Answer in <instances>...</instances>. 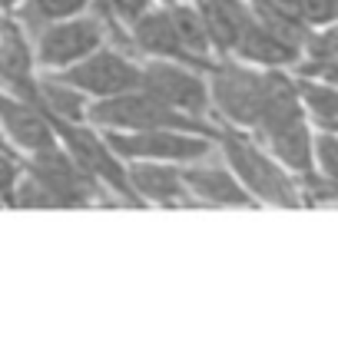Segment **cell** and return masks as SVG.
I'll list each match as a JSON object with an SVG mask.
<instances>
[{
	"label": "cell",
	"instance_id": "6da1fadb",
	"mask_svg": "<svg viewBox=\"0 0 338 364\" xmlns=\"http://www.w3.org/2000/svg\"><path fill=\"white\" fill-rule=\"evenodd\" d=\"M110 192L90 173H83L77 159L60 143L23 156V173L14 189L17 209H83L107 202Z\"/></svg>",
	"mask_w": 338,
	"mask_h": 364
},
{
	"label": "cell",
	"instance_id": "7a4b0ae2",
	"mask_svg": "<svg viewBox=\"0 0 338 364\" xmlns=\"http://www.w3.org/2000/svg\"><path fill=\"white\" fill-rule=\"evenodd\" d=\"M216 149L255 205H279V209H299L302 205L299 179L252 133L236 129V126H219Z\"/></svg>",
	"mask_w": 338,
	"mask_h": 364
},
{
	"label": "cell",
	"instance_id": "3957f363",
	"mask_svg": "<svg viewBox=\"0 0 338 364\" xmlns=\"http://www.w3.org/2000/svg\"><path fill=\"white\" fill-rule=\"evenodd\" d=\"M213 119L219 126H236L249 133L269 93V67H252L236 57H219L206 67Z\"/></svg>",
	"mask_w": 338,
	"mask_h": 364
},
{
	"label": "cell",
	"instance_id": "277c9868",
	"mask_svg": "<svg viewBox=\"0 0 338 364\" xmlns=\"http://www.w3.org/2000/svg\"><path fill=\"white\" fill-rule=\"evenodd\" d=\"M87 123L97 129H193V133H209L219 136V123H203V119H189V116L176 113L166 103H159L156 96L146 90H126L116 96H103V100H90L87 106Z\"/></svg>",
	"mask_w": 338,
	"mask_h": 364
},
{
	"label": "cell",
	"instance_id": "5b68a950",
	"mask_svg": "<svg viewBox=\"0 0 338 364\" xmlns=\"http://www.w3.org/2000/svg\"><path fill=\"white\" fill-rule=\"evenodd\" d=\"M50 123L57 133V143L77 159L83 173H90L110 192V199L123 202V205H139V199L130 189V179H126V163L110 149L97 126H90L87 119L73 123V119H57V116H50Z\"/></svg>",
	"mask_w": 338,
	"mask_h": 364
},
{
	"label": "cell",
	"instance_id": "8992f818",
	"mask_svg": "<svg viewBox=\"0 0 338 364\" xmlns=\"http://www.w3.org/2000/svg\"><path fill=\"white\" fill-rule=\"evenodd\" d=\"M107 43V20L90 7L77 17L53 20L37 33H30V47H33V63L43 73H57V70L90 57L97 47Z\"/></svg>",
	"mask_w": 338,
	"mask_h": 364
},
{
	"label": "cell",
	"instance_id": "52a82bcc",
	"mask_svg": "<svg viewBox=\"0 0 338 364\" xmlns=\"http://www.w3.org/2000/svg\"><path fill=\"white\" fill-rule=\"evenodd\" d=\"M139 90L156 96L176 113L189 116V119H213V103H209V83H206V70L193 63H179V60H143V73H139Z\"/></svg>",
	"mask_w": 338,
	"mask_h": 364
},
{
	"label": "cell",
	"instance_id": "ba28073f",
	"mask_svg": "<svg viewBox=\"0 0 338 364\" xmlns=\"http://www.w3.org/2000/svg\"><path fill=\"white\" fill-rule=\"evenodd\" d=\"M123 163L130 159H156V163H193L216 149V136L193 129H100Z\"/></svg>",
	"mask_w": 338,
	"mask_h": 364
},
{
	"label": "cell",
	"instance_id": "9c48e42d",
	"mask_svg": "<svg viewBox=\"0 0 338 364\" xmlns=\"http://www.w3.org/2000/svg\"><path fill=\"white\" fill-rule=\"evenodd\" d=\"M139 73H143V60L130 57L120 47H97L90 57L70 63V67L50 73V77L63 80L73 90L87 96V100H103V96H116L126 93V90L139 87Z\"/></svg>",
	"mask_w": 338,
	"mask_h": 364
},
{
	"label": "cell",
	"instance_id": "30bf717a",
	"mask_svg": "<svg viewBox=\"0 0 338 364\" xmlns=\"http://www.w3.org/2000/svg\"><path fill=\"white\" fill-rule=\"evenodd\" d=\"M0 90L40 106V70L33 63V47L10 10H0Z\"/></svg>",
	"mask_w": 338,
	"mask_h": 364
},
{
	"label": "cell",
	"instance_id": "8fae6325",
	"mask_svg": "<svg viewBox=\"0 0 338 364\" xmlns=\"http://www.w3.org/2000/svg\"><path fill=\"white\" fill-rule=\"evenodd\" d=\"M186 186V202H199V205H255L252 196L242 189V182L232 176L219 149H213L203 159L179 166Z\"/></svg>",
	"mask_w": 338,
	"mask_h": 364
},
{
	"label": "cell",
	"instance_id": "7c38bea8",
	"mask_svg": "<svg viewBox=\"0 0 338 364\" xmlns=\"http://www.w3.org/2000/svg\"><path fill=\"white\" fill-rule=\"evenodd\" d=\"M0 136L20 156H30L37 149H47V146L57 143L50 116L37 103L7 93V90H0Z\"/></svg>",
	"mask_w": 338,
	"mask_h": 364
},
{
	"label": "cell",
	"instance_id": "4fadbf2b",
	"mask_svg": "<svg viewBox=\"0 0 338 364\" xmlns=\"http://www.w3.org/2000/svg\"><path fill=\"white\" fill-rule=\"evenodd\" d=\"M126 33H130V43H133L139 60H179V63H193V60L186 57L183 43H179V33H176L166 4H153L136 20H130Z\"/></svg>",
	"mask_w": 338,
	"mask_h": 364
},
{
	"label": "cell",
	"instance_id": "5bb4252c",
	"mask_svg": "<svg viewBox=\"0 0 338 364\" xmlns=\"http://www.w3.org/2000/svg\"><path fill=\"white\" fill-rule=\"evenodd\" d=\"M130 189L139 205H183L186 186L179 163H156V159H130L126 163Z\"/></svg>",
	"mask_w": 338,
	"mask_h": 364
},
{
	"label": "cell",
	"instance_id": "9a60e30c",
	"mask_svg": "<svg viewBox=\"0 0 338 364\" xmlns=\"http://www.w3.org/2000/svg\"><path fill=\"white\" fill-rule=\"evenodd\" d=\"M232 57L252 67H282V70H295L302 63V47L289 43L285 37H279L272 27H265L255 14H252L249 27L242 30V37L232 47Z\"/></svg>",
	"mask_w": 338,
	"mask_h": 364
},
{
	"label": "cell",
	"instance_id": "2e32d148",
	"mask_svg": "<svg viewBox=\"0 0 338 364\" xmlns=\"http://www.w3.org/2000/svg\"><path fill=\"white\" fill-rule=\"evenodd\" d=\"M196 7H199V14L206 20L216 60L232 57L236 40L242 37V30L249 27V20H252L249 0H196Z\"/></svg>",
	"mask_w": 338,
	"mask_h": 364
},
{
	"label": "cell",
	"instance_id": "e0dca14e",
	"mask_svg": "<svg viewBox=\"0 0 338 364\" xmlns=\"http://www.w3.org/2000/svg\"><path fill=\"white\" fill-rule=\"evenodd\" d=\"M249 7L255 17L292 20L309 30H319L338 20V0H249Z\"/></svg>",
	"mask_w": 338,
	"mask_h": 364
},
{
	"label": "cell",
	"instance_id": "ac0fdd59",
	"mask_svg": "<svg viewBox=\"0 0 338 364\" xmlns=\"http://www.w3.org/2000/svg\"><path fill=\"white\" fill-rule=\"evenodd\" d=\"M169 7V17H173V27L179 33V43H183L186 57L193 60L196 67H209L216 60L213 43H209V30H206V20L196 7V0H179V4H166Z\"/></svg>",
	"mask_w": 338,
	"mask_h": 364
},
{
	"label": "cell",
	"instance_id": "d6986e66",
	"mask_svg": "<svg viewBox=\"0 0 338 364\" xmlns=\"http://www.w3.org/2000/svg\"><path fill=\"white\" fill-rule=\"evenodd\" d=\"M295 90H299L302 109L312 123L322 129H335L338 126V87L312 73H295Z\"/></svg>",
	"mask_w": 338,
	"mask_h": 364
},
{
	"label": "cell",
	"instance_id": "ffe728a7",
	"mask_svg": "<svg viewBox=\"0 0 338 364\" xmlns=\"http://www.w3.org/2000/svg\"><path fill=\"white\" fill-rule=\"evenodd\" d=\"M93 0H20L17 7L10 10L17 23L30 33H37L40 27H47L53 20H67V17H77L83 10H90Z\"/></svg>",
	"mask_w": 338,
	"mask_h": 364
},
{
	"label": "cell",
	"instance_id": "44dd1931",
	"mask_svg": "<svg viewBox=\"0 0 338 364\" xmlns=\"http://www.w3.org/2000/svg\"><path fill=\"white\" fill-rule=\"evenodd\" d=\"M87 106H90V100L80 93V90L70 87V83L50 77V73L40 77V109L47 116L80 123V119H87Z\"/></svg>",
	"mask_w": 338,
	"mask_h": 364
},
{
	"label": "cell",
	"instance_id": "7402d4cb",
	"mask_svg": "<svg viewBox=\"0 0 338 364\" xmlns=\"http://www.w3.org/2000/svg\"><path fill=\"white\" fill-rule=\"evenodd\" d=\"M312 163H315V176L329 182H338V129H322L312 133Z\"/></svg>",
	"mask_w": 338,
	"mask_h": 364
},
{
	"label": "cell",
	"instance_id": "603a6c76",
	"mask_svg": "<svg viewBox=\"0 0 338 364\" xmlns=\"http://www.w3.org/2000/svg\"><path fill=\"white\" fill-rule=\"evenodd\" d=\"M332 57H338V20L312 30L309 43L302 50V63H322V60H332Z\"/></svg>",
	"mask_w": 338,
	"mask_h": 364
},
{
	"label": "cell",
	"instance_id": "cb8c5ba5",
	"mask_svg": "<svg viewBox=\"0 0 338 364\" xmlns=\"http://www.w3.org/2000/svg\"><path fill=\"white\" fill-rule=\"evenodd\" d=\"M23 173V156L17 149H10L7 143H0V202L10 205L14 202V189Z\"/></svg>",
	"mask_w": 338,
	"mask_h": 364
},
{
	"label": "cell",
	"instance_id": "d4e9b609",
	"mask_svg": "<svg viewBox=\"0 0 338 364\" xmlns=\"http://www.w3.org/2000/svg\"><path fill=\"white\" fill-rule=\"evenodd\" d=\"M156 0H93L90 7L100 10V14H107V17L120 20V23H130V20H136L143 10H149Z\"/></svg>",
	"mask_w": 338,
	"mask_h": 364
},
{
	"label": "cell",
	"instance_id": "484cf974",
	"mask_svg": "<svg viewBox=\"0 0 338 364\" xmlns=\"http://www.w3.org/2000/svg\"><path fill=\"white\" fill-rule=\"evenodd\" d=\"M295 73H312V77H322V80H329V83L338 87V57L322 60V63H299Z\"/></svg>",
	"mask_w": 338,
	"mask_h": 364
},
{
	"label": "cell",
	"instance_id": "4316f807",
	"mask_svg": "<svg viewBox=\"0 0 338 364\" xmlns=\"http://www.w3.org/2000/svg\"><path fill=\"white\" fill-rule=\"evenodd\" d=\"M20 0H0V10H14Z\"/></svg>",
	"mask_w": 338,
	"mask_h": 364
},
{
	"label": "cell",
	"instance_id": "83f0119b",
	"mask_svg": "<svg viewBox=\"0 0 338 364\" xmlns=\"http://www.w3.org/2000/svg\"><path fill=\"white\" fill-rule=\"evenodd\" d=\"M156 4H179V0H156Z\"/></svg>",
	"mask_w": 338,
	"mask_h": 364
},
{
	"label": "cell",
	"instance_id": "f1b7e54d",
	"mask_svg": "<svg viewBox=\"0 0 338 364\" xmlns=\"http://www.w3.org/2000/svg\"><path fill=\"white\" fill-rule=\"evenodd\" d=\"M0 209H4V202H0Z\"/></svg>",
	"mask_w": 338,
	"mask_h": 364
}]
</instances>
